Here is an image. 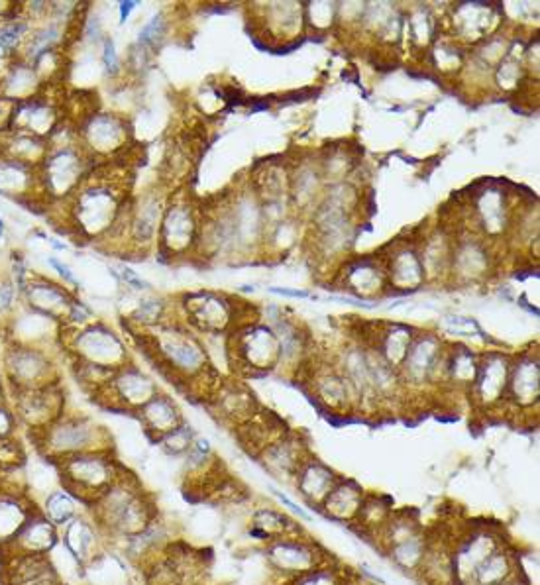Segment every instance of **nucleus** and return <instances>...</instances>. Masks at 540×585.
I'll return each instance as SVG.
<instances>
[{
    "instance_id": "obj_6",
    "label": "nucleus",
    "mask_w": 540,
    "mask_h": 585,
    "mask_svg": "<svg viewBox=\"0 0 540 585\" xmlns=\"http://www.w3.org/2000/svg\"><path fill=\"white\" fill-rule=\"evenodd\" d=\"M0 370L10 393L48 387L61 381L54 352L42 346L6 342L0 358Z\"/></svg>"
},
{
    "instance_id": "obj_24",
    "label": "nucleus",
    "mask_w": 540,
    "mask_h": 585,
    "mask_svg": "<svg viewBox=\"0 0 540 585\" xmlns=\"http://www.w3.org/2000/svg\"><path fill=\"white\" fill-rule=\"evenodd\" d=\"M271 564L283 572L291 574H307L313 572L317 562V552L313 546L299 542V540H277L268 550Z\"/></svg>"
},
{
    "instance_id": "obj_45",
    "label": "nucleus",
    "mask_w": 540,
    "mask_h": 585,
    "mask_svg": "<svg viewBox=\"0 0 540 585\" xmlns=\"http://www.w3.org/2000/svg\"><path fill=\"white\" fill-rule=\"evenodd\" d=\"M48 264L54 267L55 271H57V275H59V279H61V283L63 285H71L73 289H77L81 283H79V279L75 277V273L71 271V267L67 266V264H63L61 260H57V258H50L48 260Z\"/></svg>"
},
{
    "instance_id": "obj_36",
    "label": "nucleus",
    "mask_w": 540,
    "mask_h": 585,
    "mask_svg": "<svg viewBox=\"0 0 540 585\" xmlns=\"http://www.w3.org/2000/svg\"><path fill=\"white\" fill-rule=\"evenodd\" d=\"M193 442H195V432L187 423H181L177 428H173L171 432H167L162 440H158V444L162 446L169 456L187 454L189 448L193 446Z\"/></svg>"
},
{
    "instance_id": "obj_48",
    "label": "nucleus",
    "mask_w": 540,
    "mask_h": 585,
    "mask_svg": "<svg viewBox=\"0 0 540 585\" xmlns=\"http://www.w3.org/2000/svg\"><path fill=\"white\" fill-rule=\"evenodd\" d=\"M136 6H138V2H120V20L126 22L128 16H130V12H132Z\"/></svg>"
},
{
    "instance_id": "obj_38",
    "label": "nucleus",
    "mask_w": 540,
    "mask_h": 585,
    "mask_svg": "<svg viewBox=\"0 0 540 585\" xmlns=\"http://www.w3.org/2000/svg\"><path fill=\"white\" fill-rule=\"evenodd\" d=\"M20 291L10 277L0 279V319L8 320L18 309Z\"/></svg>"
},
{
    "instance_id": "obj_22",
    "label": "nucleus",
    "mask_w": 540,
    "mask_h": 585,
    "mask_svg": "<svg viewBox=\"0 0 540 585\" xmlns=\"http://www.w3.org/2000/svg\"><path fill=\"white\" fill-rule=\"evenodd\" d=\"M185 311L191 324L205 332L220 330L230 319L228 303H224V299L215 293L189 295L185 299Z\"/></svg>"
},
{
    "instance_id": "obj_32",
    "label": "nucleus",
    "mask_w": 540,
    "mask_h": 585,
    "mask_svg": "<svg viewBox=\"0 0 540 585\" xmlns=\"http://www.w3.org/2000/svg\"><path fill=\"white\" fill-rule=\"evenodd\" d=\"M507 387L511 389V395L515 397V401L521 405L537 401V395H539V368H537V364L519 366L513 373L511 381H507Z\"/></svg>"
},
{
    "instance_id": "obj_50",
    "label": "nucleus",
    "mask_w": 540,
    "mask_h": 585,
    "mask_svg": "<svg viewBox=\"0 0 540 585\" xmlns=\"http://www.w3.org/2000/svg\"><path fill=\"white\" fill-rule=\"evenodd\" d=\"M4 403H8L6 401V391H4V387H0V405H4Z\"/></svg>"
},
{
    "instance_id": "obj_12",
    "label": "nucleus",
    "mask_w": 540,
    "mask_h": 585,
    "mask_svg": "<svg viewBox=\"0 0 540 585\" xmlns=\"http://www.w3.org/2000/svg\"><path fill=\"white\" fill-rule=\"evenodd\" d=\"M20 301L24 307L63 324L75 295L63 283L32 273L20 289Z\"/></svg>"
},
{
    "instance_id": "obj_4",
    "label": "nucleus",
    "mask_w": 540,
    "mask_h": 585,
    "mask_svg": "<svg viewBox=\"0 0 540 585\" xmlns=\"http://www.w3.org/2000/svg\"><path fill=\"white\" fill-rule=\"evenodd\" d=\"M91 167L93 161L83 152L79 142L52 144L46 160L38 167L42 199L46 203L65 205L87 181Z\"/></svg>"
},
{
    "instance_id": "obj_27",
    "label": "nucleus",
    "mask_w": 540,
    "mask_h": 585,
    "mask_svg": "<svg viewBox=\"0 0 540 585\" xmlns=\"http://www.w3.org/2000/svg\"><path fill=\"white\" fill-rule=\"evenodd\" d=\"M65 34H67V24H61L50 16V20L42 22L40 26H34L26 46L22 48L20 59L32 63L36 57H40L42 54L63 50Z\"/></svg>"
},
{
    "instance_id": "obj_28",
    "label": "nucleus",
    "mask_w": 540,
    "mask_h": 585,
    "mask_svg": "<svg viewBox=\"0 0 540 585\" xmlns=\"http://www.w3.org/2000/svg\"><path fill=\"white\" fill-rule=\"evenodd\" d=\"M32 30H34V24L26 18L24 10L18 16L2 22L0 24V59L12 61L20 57Z\"/></svg>"
},
{
    "instance_id": "obj_51",
    "label": "nucleus",
    "mask_w": 540,
    "mask_h": 585,
    "mask_svg": "<svg viewBox=\"0 0 540 585\" xmlns=\"http://www.w3.org/2000/svg\"><path fill=\"white\" fill-rule=\"evenodd\" d=\"M0 387H4V377H2V370H0Z\"/></svg>"
},
{
    "instance_id": "obj_35",
    "label": "nucleus",
    "mask_w": 540,
    "mask_h": 585,
    "mask_svg": "<svg viewBox=\"0 0 540 585\" xmlns=\"http://www.w3.org/2000/svg\"><path fill=\"white\" fill-rule=\"evenodd\" d=\"M391 558L405 570L417 568L425 560V544L419 536H409L401 542H397L391 550Z\"/></svg>"
},
{
    "instance_id": "obj_1",
    "label": "nucleus",
    "mask_w": 540,
    "mask_h": 585,
    "mask_svg": "<svg viewBox=\"0 0 540 585\" xmlns=\"http://www.w3.org/2000/svg\"><path fill=\"white\" fill-rule=\"evenodd\" d=\"M67 226L83 240H107L126 211L122 187L114 179L91 173L81 189L65 203Z\"/></svg>"
},
{
    "instance_id": "obj_21",
    "label": "nucleus",
    "mask_w": 540,
    "mask_h": 585,
    "mask_svg": "<svg viewBox=\"0 0 540 585\" xmlns=\"http://www.w3.org/2000/svg\"><path fill=\"white\" fill-rule=\"evenodd\" d=\"M163 203L156 195L144 197L138 205H132L128 209V238L134 246L146 248L150 246L158 232L162 222Z\"/></svg>"
},
{
    "instance_id": "obj_41",
    "label": "nucleus",
    "mask_w": 540,
    "mask_h": 585,
    "mask_svg": "<svg viewBox=\"0 0 540 585\" xmlns=\"http://www.w3.org/2000/svg\"><path fill=\"white\" fill-rule=\"evenodd\" d=\"M18 428H20V423H18L16 413L12 411V407L8 403L0 405V440L14 438Z\"/></svg>"
},
{
    "instance_id": "obj_37",
    "label": "nucleus",
    "mask_w": 540,
    "mask_h": 585,
    "mask_svg": "<svg viewBox=\"0 0 540 585\" xmlns=\"http://www.w3.org/2000/svg\"><path fill=\"white\" fill-rule=\"evenodd\" d=\"M24 466H26V452L20 440H16V436L8 440H0V474L12 472Z\"/></svg>"
},
{
    "instance_id": "obj_23",
    "label": "nucleus",
    "mask_w": 540,
    "mask_h": 585,
    "mask_svg": "<svg viewBox=\"0 0 540 585\" xmlns=\"http://www.w3.org/2000/svg\"><path fill=\"white\" fill-rule=\"evenodd\" d=\"M138 413H140V421L146 428V432L156 442L162 440L167 432H171L173 428H177L183 423L179 407L173 403L171 397L163 395L160 391Z\"/></svg>"
},
{
    "instance_id": "obj_17",
    "label": "nucleus",
    "mask_w": 540,
    "mask_h": 585,
    "mask_svg": "<svg viewBox=\"0 0 540 585\" xmlns=\"http://www.w3.org/2000/svg\"><path fill=\"white\" fill-rule=\"evenodd\" d=\"M0 197L12 199L18 203L44 201L38 167L26 165L22 161L12 160L0 154Z\"/></svg>"
},
{
    "instance_id": "obj_42",
    "label": "nucleus",
    "mask_w": 540,
    "mask_h": 585,
    "mask_svg": "<svg viewBox=\"0 0 540 585\" xmlns=\"http://www.w3.org/2000/svg\"><path fill=\"white\" fill-rule=\"evenodd\" d=\"M101 59H103V67H105V71H107L110 77H114L116 73H120V57L116 54L114 42L110 38L103 40V54H101Z\"/></svg>"
},
{
    "instance_id": "obj_33",
    "label": "nucleus",
    "mask_w": 540,
    "mask_h": 585,
    "mask_svg": "<svg viewBox=\"0 0 540 585\" xmlns=\"http://www.w3.org/2000/svg\"><path fill=\"white\" fill-rule=\"evenodd\" d=\"M511 576V562L507 554L493 550L486 560L476 568L474 580L478 585H501Z\"/></svg>"
},
{
    "instance_id": "obj_26",
    "label": "nucleus",
    "mask_w": 540,
    "mask_h": 585,
    "mask_svg": "<svg viewBox=\"0 0 540 585\" xmlns=\"http://www.w3.org/2000/svg\"><path fill=\"white\" fill-rule=\"evenodd\" d=\"M83 503L65 487H54L46 491L44 499L38 503V511L61 531L67 527L75 517L83 513Z\"/></svg>"
},
{
    "instance_id": "obj_2",
    "label": "nucleus",
    "mask_w": 540,
    "mask_h": 585,
    "mask_svg": "<svg viewBox=\"0 0 540 585\" xmlns=\"http://www.w3.org/2000/svg\"><path fill=\"white\" fill-rule=\"evenodd\" d=\"M32 438L40 454L52 464L83 452L110 450L105 428L85 415L65 413L42 432L32 434Z\"/></svg>"
},
{
    "instance_id": "obj_14",
    "label": "nucleus",
    "mask_w": 540,
    "mask_h": 585,
    "mask_svg": "<svg viewBox=\"0 0 540 585\" xmlns=\"http://www.w3.org/2000/svg\"><path fill=\"white\" fill-rule=\"evenodd\" d=\"M61 531L50 523L40 511H36L18 534L0 550V558L6 556H50L59 546Z\"/></svg>"
},
{
    "instance_id": "obj_43",
    "label": "nucleus",
    "mask_w": 540,
    "mask_h": 585,
    "mask_svg": "<svg viewBox=\"0 0 540 585\" xmlns=\"http://www.w3.org/2000/svg\"><path fill=\"white\" fill-rule=\"evenodd\" d=\"M295 585H338V578L330 570H313L303 574Z\"/></svg>"
},
{
    "instance_id": "obj_49",
    "label": "nucleus",
    "mask_w": 540,
    "mask_h": 585,
    "mask_svg": "<svg viewBox=\"0 0 540 585\" xmlns=\"http://www.w3.org/2000/svg\"><path fill=\"white\" fill-rule=\"evenodd\" d=\"M4 232H6V224H4V218H2V214H0V240L4 238Z\"/></svg>"
},
{
    "instance_id": "obj_13",
    "label": "nucleus",
    "mask_w": 540,
    "mask_h": 585,
    "mask_svg": "<svg viewBox=\"0 0 540 585\" xmlns=\"http://www.w3.org/2000/svg\"><path fill=\"white\" fill-rule=\"evenodd\" d=\"M63 120H65L63 105L52 99L44 87V91L38 97L16 105L12 132H22L42 140H50L55 128Z\"/></svg>"
},
{
    "instance_id": "obj_39",
    "label": "nucleus",
    "mask_w": 540,
    "mask_h": 585,
    "mask_svg": "<svg viewBox=\"0 0 540 585\" xmlns=\"http://www.w3.org/2000/svg\"><path fill=\"white\" fill-rule=\"evenodd\" d=\"M163 317V303L158 299H144L140 301V305L136 307L134 313V320L146 324V326H156L162 322Z\"/></svg>"
},
{
    "instance_id": "obj_25",
    "label": "nucleus",
    "mask_w": 540,
    "mask_h": 585,
    "mask_svg": "<svg viewBox=\"0 0 540 585\" xmlns=\"http://www.w3.org/2000/svg\"><path fill=\"white\" fill-rule=\"evenodd\" d=\"M50 152L48 140L22 134V132H8L0 136V154L12 160L22 161L32 167H40Z\"/></svg>"
},
{
    "instance_id": "obj_3",
    "label": "nucleus",
    "mask_w": 540,
    "mask_h": 585,
    "mask_svg": "<svg viewBox=\"0 0 540 585\" xmlns=\"http://www.w3.org/2000/svg\"><path fill=\"white\" fill-rule=\"evenodd\" d=\"M54 468L61 487L71 491L85 507H89L122 476V468L110 450L75 454L55 462Z\"/></svg>"
},
{
    "instance_id": "obj_46",
    "label": "nucleus",
    "mask_w": 540,
    "mask_h": 585,
    "mask_svg": "<svg viewBox=\"0 0 540 585\" xmlns=\"http://www.w3.org/2000/svg\"><path fill=\"white\" fill-rule=\"evenodd\" d=\"M24 10V4L20 2H6V0H0V24L18 16L20 12Z\"/></svg>"
},
{
    "instance_id": "obj_40",
    "label": "nucleus",
    "mask_w": 540,
    "mask_h": 585,
    "mask_svg": "<svg viewBox=\"0 0 540 585\" xmlns=\"http://www.w3.org/2000/svg\"><path fill=\"white\" fill-rule=\"evenodd\" d=\"M165 36V20L162 14L154 16L140 32V48H156Z\"/></svg>"
},
{
    "instance_id": "obj_7",
    "label": "nucleus",
    "mask_w": 540,
    "mask_h": 585,
    "mask_svg": "<svg viewBox=\"0 0 540 585\" xmlns=\"http://www.w3.org/2000/svg\"><path fill=\"white\" fill-rule=\"evenodd\" d=\"M148 340L154 344V352L169 372L177 377L195 379L207 370V354L201 342L187 330L179 326L160 324L156 334H150Z\"/></svg>"
},
{
    "instance_id": "obj_10",
    "label": "nucleus",
    "mask_w": 540,
    "mask_h": 585,
    "mask_svg": "<svg viewBox=\"0 0 540 585\" xmlns=\"http://www.w3.org/2000/svg\"><path fill=\"white\" fill-rule=\"evenodd\" d=\"M201 234V224L195 209L187 201H173L163 209L160 222V248L169 258L187 254Z\"/></svg>"
},
{
    "instance_id": "obj_31",
    "label": "nucleus",
    "mask_w": 540,
    "mask_h": 585,
    "mask_svg": "<svg viewBox=\"0 0 540 585\" xmlns=\"http://www.w3.org/2000/svg\"><path fill=\"white\" fill-rule=\"evenodd\" d=\"M332 481H334V474L328 468H324L321 464H309L299 474V491L311 503L324 501V497L334 487Z\"/></svg>"
},
{
    "instance_id": "obj_19",
    "label": "nucleus",
    "mask_w": 540,
    "mask_h": 585,
    "mask_svg": "<svg viewBox=\"0 0 540 585\" xmlns=\"http://www.w3.org/2000/svg\"><path fill=\"white\" fill-rule=\"evenodd\" d=\"M44 83L38 77L32 63L16 57L0 73V97L14 105L30 101L44 91Z\"/></svg>"
},
{
    "instance_id": "obj_11",
    "label": "nucleus",
    "mask_w": 540,
    "mask_h": 585,
    "mask_svg": "<svg viewBox=\"0 0 540 585\" xmlns=\"http://www.w3.org/2000/svg\"><path fill=\"white\" fill-rule=\"evenodd\" d=\"M156 393L158 385L152 377L140 368L126 364L112 373L107 387L97 397H105L112 407L138 413Z\"/></svg>"
},
{
    "instance_id": "obj_18",
    "label": "nucleus",
    "mask_w": 540,
    "mask_h": 585,
    "mask_svg": "<svg viewBox=\"0 0 540 585\" xmlns=\"http://www.w3.org/2000/svg\"><path fill=\"white\" fill-rule=\"evenodd\" d=\"M38 511V501L28 489H16L0 481V550L18 534Z\"/></svg>"
},
{
    "instance_id": "obj_44",
    "label": "nucleus",
    "mask_w": 540,
    "mask_h": 585,
    "mask_svg": "<svg viewBox=\"0 0 540 585\" xmlns=\"http://www.w3.org/2000/svg\"><path fill=\"white\" fill-rule=\"evenodd\" d=\"M14 108H16V105L12 101H6V99L0 97V136L12 132Z\"/></svg>"
},
{
    "instance_id": "obj_8",
    "label": "nucleus",
    "mask_w": 540,
    "mask_h": 585,
    "mask_svg": "<svg viewBox=\"0 0 540 585\" xmlns=\"http://www.w3.org/2000/svg\"><path fill=\"white\" fill-rule=\"evenodd\" d=\"M79 146L89 160H105L126 148L130 138L128 122L110 112H91L77 124Z\"/></svg>"
},
{
    "instance_id": "obj_20",
    "label": "nucleus",
    "mask_w": 540,
    "mask_h": 585,
    "mask_svg": "<svg viewBox=\"0 0 540 585\" xmlns=\"http://www.w3.org/2000/svg\"><path fill=\"white\" fill-rule=\"evenodd\" d=\"M59 576L50 556H6L0 558V584L28 585Z\"/></svg>"
},
{
    "instance_id": "obj_30",
    "label": "nucleus",
    "mask_w": 540,
    "mask_h": 585,
    "mask_svg": "<svg viewBox=\"0 0 540 585\" xmlns=\"http://www.w3.org/2000/svg\"><path fill=\"white\" fill-rule=\"evenodd\" d=\"M326 513L334 519H350L362 507V489L356 483H342L332 487L324 497Z\"/></svg>"
},
{
    "instance_id": "obj_29",
    "label": "nucleus",
    "mask_w": 540,
    "mask_h": 585,
    "mask_svg": "<svg viewBox=\"0 0 540 585\" xmlns=\"http://www.w3.org/2000/svg\"><path fill=\"white\" fill-rule=\"evenodd\" d=\"M493 538L487 534H480L470 538L454 558V574L460 578H472L476 568L493 552Z\"/></svg>"
},
{
    "instance_id": "obj_16",
    "label": "nucleus",
    "mask_w": 540,
    "mask_h": 585,
    "mask_svg": "<svg viewBox=\"0 0 540 585\" xmlns=\"http://www.w3.org/2000/svg\"><path fill=\"white\" fill-rule=\"evenodd\" d=\"M103 536L105 534L99 529V525L91 517L81 513L67 527L61 529L59 544L71 556L75 566L85 570L97 556L103 554L101 552Z\"/></svg>"
},
{
    "instance_id": "obj_5",
    "label": "nucleus",
    "mask_w": 540,
    "mask_h": 585,
    "mask_svg": "<svg viewBox=\"0 0 540 585\" xmlns=\"http://www.w3.org/2000/svg\"><path fill=\"white\" fill-rule=\"evenodd\" d=\"M59 344L73 362L99 366L110 372L128 364V350L120 336L97 320L75 330L61 326Z\"/></svg>"
},
{
    "instance_id": "obj_34",
    "label": "nucleus",
    "mask_w": 540,
    "mask_h": 585,
    "mask_svg": "<svg viewBox=\"0 0 540 585\" xmlns=\"http://www.w3.org/2000/svg\"><path fill=\"white\" fill-rule=\"evenodd\" d=\"M474 381H476L478 395L484 401L497 399L507 389V370H505V364H499V362L489 364V366L486 364L480 370V373L474 377Z\"/></svg>"
},
{
    "instance_id": "obj_15",
    "label": "nucleus",
    "mask_w": 540,
    "mask_h": 585,
    "mask_svg": "<svg viewBox=\"0 0 540 585\" xmlns=\"http://www.w3.org/2000/svg\"><path fill=\"white\" fill-rule=\"evenodd\" d=\"M6 322V342L50 348L52 340L59 342L61 324L48 319L24 305H18L14 315Z\"/></svg>"
},
{
    "instance_id": "obj_9",
    "label": "nucleus",
    "mask_w": 540,
    "mask_h": 585,
    "mask_svg": "<svg viewBox=\"0 0 540 585\" xmlns=\"http://www.w3.org/2000/svg\"><path fill=\"white\" fill-rule=\"evenodd\" d=\"M12 411L20 426L28 428L30 434H38L65 415V391L61 381L26 391H12Z\"/></svg>"
},
{
    "instance_id": "obj_47",
    "label": "nucleus",
    "mask_w": 540,
    "mask_h": 585,
    "mask_svg": "<svg viewBox=\"0 0 540 585\" xmlns=\"http://www.w3.org/2000/svg\"><path fill=\"white\" fill-rule=\"evenodd\" d=\"M122 279L130 285V287H134V289H148V283L146 281H142L134 271H130V269H124L122 271Z\"/></svg>"
}]
</instances>
